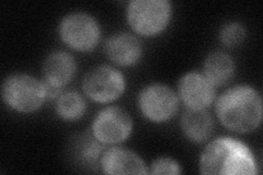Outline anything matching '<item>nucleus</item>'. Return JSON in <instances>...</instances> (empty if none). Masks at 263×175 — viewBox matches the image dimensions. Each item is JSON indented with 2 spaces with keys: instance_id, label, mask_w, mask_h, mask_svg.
Returning <instances> with one entry per match:
<instances>
[{
  "instance_id": "f257e3e1",
  "label": "nucleus",
  "mask_w": 263,
  "mask_h": 175,
  "mask_svg": "<svg viewBox=\"0 0 263 175\" xmlns=\"http://www.w3.org/2000/svg\"><path fill=\"white\" fill-rule=\"evenodd\" d=\"M215 111L224 127L237 134H248L261 124L262 99L250 86H235L218 96Z\"/></svg>"
},
{
  "instance_id": "f03ea898",
  "label": "nucleus",
  "mask_w": 263,
  "mask_h": 175,
  "mask_svg": "<svg viewBox=\"0 0 263 175\" xmlns=\"http://www.w3.org/2000/svg\"><path fill=\"white\" fill-rule=\"evenodd\" d=\"M200 172L205 175L259 173L248 146L230 137H219L206 145L200 157Z\"/></svg>"
},
{
  "instance_id": "7ed1b4c3",
  "label": "nucleus",
  "mask_w": 263,
  "mask_h": 175,
  "mask_svg": "<svg viewBox=\"0 0 263 175\" xmlns=\"http://www.w3.org/2000/svg\"><path fill=\"white\" fill-rule=\"evenodd\" d=\"M4 102L19 113L37 111L47 99L44 82L27 73H12L2 86Z\"/></svg>"
},
{
  "instance_id": "20e7f679",
  "label": "nucleus",
  "mask_w": 263,
  "mask_h": 175,
  "mask_svg": "<svg viewBox=\"0 0 263 175\" xmlns=\"http://www.w3.org/2000/svg\"><path fill=\"white\" fill-rule=\"evenodd\" d=\"M171 13V3L167 0H134L128 4L126 16L137 34L154 36L167 28Z\"/></svg>"
},
{
  "instance_id": "39448f33",
  "label": "nucleus",
  "mask_w": 263,
  "mask_h": 175,
  "mask_svg": "<svg viewBox=\"0 0 263 175\" xmlns=\"http://www.w3.org/2000/svg\"><path fill=\"white\" fill-rule=\"evenodd\" d=\"M126 87L125 77L118 69L100 65L90 69L82 79L85 94L98 103H110L119 99Z\"/></svg>"
},
{
  "instance_id": "423d86ee",
  "label": "nucleus",
  "mask_w": 263,
  "mask_h": 175,
  "mask_svg": "<svg viewBox=\"0 0 263 175\" xmlns=\"http://www.w3.org/2000/svg\"><path fill=\"white\" fill-rule=\"evenodd\" d=\"M60 35L65 44L79 52H89L100 41L99 23L86 12H72L65 15L60 24Z\"/></svg>"
},
{
  "instance_id": "0eeeda50",
  "label": "nucleus",
  "mask_w": 263,
  "mask_h": 175,
  "mask_svg": "<svg viewBox=\"0 0 263 175\" xmlns=\"http://www.w3.org/2000/svg\"><path fill=\"white\" fill-rule=\"evenodd\" d=\"M138 106L147 120L162 123L174 118L177 113L179 98L170 87L153 83L139 92Z\"/></svg>"
},
{
  "instance_id": "6e6552de",
  "label": "nucleus",
  "mask_w": 263,
  "mask_h": 175,
  "mask_svg": "<svg viewBox=\"0 0 263 175\" xmlns=\"http://www.w3.org/2000/svg\"><path fill=\"white\" fill-rule=\"evenodd\" d=\"M133 129V120L120 106H108L98 113L92 123V135L102 145L120 144Z\"/></svg>"
},
{
  "instance_id": "1a4fd4ad",
  "label": "nucleus",
  "mask_w": 263,
  "mask_h": 175,
  "mask_svg": "<svg viewBox=\"0 0 263 175\" xmlns=\"http://www.w3.org/2000/svg\"><path fill=\"white\" fill-rule=\"evenodd\" d=\"M179 96L187 108L206 110L216 98V88L203 73L191 71L179 81Z\"/></svg>"
},
{
  "instance_id": "9d476101",
  "label": "nucleus",
  "mask_w": 263,
  "mask_h": 175,
  "mask_svg": "<svg viewBox=\"0 0 263 175\" xmlns=\"http://www.w3.org/2000/svg\"><path fill=\"white\" fill-rule=\"evenodd\" d=\"M100 168L103 173L119 174H148L144 160L130 150L113 147L106 149L100 157Z\"/></svg>"
},
{
  "instance_id": "9b49d317",
  "label": "nucleus",
  "mask_w": 263,
  "mask_h": 175,
  "mask_svg": "<svg viewBox=\"0 0 263 175\" xmlns=\"http://www.w3.org/2000/svg\"><path fill=\"white\" fill-rule=\"evenodd\" d=\"M104 53L111 62L120 66H133L141 60L143 46L139 40L129 33H115L105 41Z\"/></svg>"
},
{
  "instance_id": "f8f14e48",
  "label": "nucleus",
  "mask_w": 263,
  "mask_h": 175,
  "mask_svg": "<svg viewBox=\"0 0 263 175\" xmlns=\"http://www.w3.org/2000/svg\"><path fill=\"white\" fill-rule=\"evenodd\" d=\"M76 61L72 55L57 51L49 54L43 63L44 85L63 89L73 79L76 74Z\"/></svg>"
},
{
  "instance_id": "ddd939ff",
  "label": "nucleus",
  "mask_w": 263,
  "mask_h": 175,
  "mask_svg": "<svg viewBox=\"0 0 263 175\" xmlns=\"http://www.w3.org/2000/svg\"><path fill=\"white\" fill-rule=\"evenodd\" d=\"M181 129L187 139L202 144L211 138L215 124L206 110L187 108L181 118Z\"/></svg>"
},
{
  "instance_id": "4468645a",
  "label": "nucleus",
  "mask_w": 263,
  "mask_h": 175,
  "mask_svg": "<svg viewBox=\"0 0 263 175\" xmlns=\"http://www.w3.org/2000/svg\"><path fill=\"white\" fill-rule=\"evenodd\" d=\"M204 76L215 87H223L233 79L235 63L224 52L211 53L204 62Z\"/></svg>"
},
{
  "instance_id": "2eb2a0df",
  "label": "nucleus",
  "mask_w": 263,
  "mask_h": 175,
  "mask_svg": "<svg viewBox=\"0 0 263 175\" xmlns=\"http://www.w3.org/2000/svg\"><path fill=\"white\" fill-rule=\"evenodd\" d=\"M86 101L76 91L63 92L56 101V113L65 121L80 119L86 111Z\"/></svg>"
},
{
  "instance_id": "dca6fc26",
  "label": "nucleus",
  "mask_w": 263,
  "mask_h": 175,
  "mask_svg": "<svg viewBox=\"0 0 263 175\" xmlns=\"http://www.w3.org/2000/svg\"><path fill=\"white\" fill-rule=\"evenodd\" d=\"M247 32L241 23L229 22L220 29L219 40L221 43L229 48L239 46L246 40Z\"/></svg>"
},
{
  "instance_id": "f3484780",
  "label": "nucleus",
  "mask_w": 263,
  "mask_h": 175,
  "mask_svg": "<svg viewBox=\"0 0 263 175\" xmlns=\"http://www.w3.org/2000/svg\"><path fill=\"white\" fill-rule=\"evenodd\" d=\"M148 173L153 175H177L181 173V168L176 160L168 157H162L156 159L152 163L151 170H148Z\"/></svg>"
}]
</instances>
